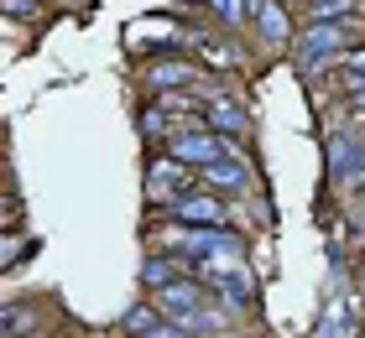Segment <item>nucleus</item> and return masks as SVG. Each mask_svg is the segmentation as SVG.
Returning <instances> with one entry per match:
<instances>
[{"mask_svg": "<svg viewBox=\"0 0 365 338\" xmlns=\"http://www.w3.org/2000/svg\"><path fill=\"white\" fill-rule=\"evenodd\" d=\"M168 157H173V162H182V167H193V172H204V167L225 162V146H220V135L204 125V115H198V120H173Z\"/></svg>", "mask_w": 365, "mask_h": 338, "instance_id": "obj_1", "label": "nucleus"}, {"mask_svg": "<svg viewBox=\"0 0 365 338\" xmlns=\"http://www.w3.org/2000/svg\"><path fill=\"white\" fill-rule=\"evenodd\" d=\"M188 188H198V172H188V167H182V162H152V167H146V198H162V203H178L182 193H188Z\"/></svg>", "mask_w": 365, "mask_h": 338, "instance_id": "obj_2", "label": "nucleus"}, {"mask_svg": "<svg viewBox=\"0 0 365 338\" xmlns=\"http://www.w3.org/2000/svg\"><path fill=\"white\" fill-rule=\"evenodd\" d=\"M168 213H173V224H188V229H220L225 224V203L214 198V193H182L178 203H168Z\"/></svg>", "mask_w": 365, "mask_h": 338, "instance_id": "obj_3", "label": "nucleus"}, {"mask_svg": "<svg viewBox=\"0 0 365 338\" xmlns=\"http://www.w3.org/2000/svg\"><path fill=\"white\" fill-rule=\"evenodd\" d=\"M198 188L204 193H245L251 188V167H245V157H230V162H214V167H204L198 172Z\"/></svg>", "mask_w": 365, "mask_h": 338, "instance_id": "obj_4", "label": "nucleus"}, {"mask_svg": "<svg viewBox=\"0 0 365 338\" xmlns=\"http://www.w3.org/2000/svg\"><path fill=\"white\" fill-rule=\"evenodd\" d=\"M339 47H344V31H339V26H308L303 37H297V63H303L308 73H319V68H324V53L334 58Z\"/></svg>", "mask_w": 365, "mask_h": 338, "instance_id": "obj_5", "label": "nucleus"}, {"mask_svg": "<svg viewBox=\"0 0 365 338\" xmlns=\"http://www.w3.org/2000/svg\"><path fill=\"white\" fill-rule=\"evenodd\" d=\"M146 83L157 94H178V89H193L198 83V68L182 63V58H157V63H146Z\"/></svg>", "mask_w": 365, "mask_h": 338, "instance_id": "obj_6", "label": "nucleus"}, {"mask_svg": "<svg viewBox=\"0 0 365 338\" xmlns=\"http://www.w3.org/2000/svg\"><path fill=\"white\" fill-rule=\"evenodd\" d=\"M157 307H162V317H173V323H178L182 312L209 307V286H204V281H173L168 292L157 297Z\"/></svg>", "mask_w": 365, "mask_h": 338, "instance_id": "obj_7", "label": "nucleus"}, {"mask_svg": "<svg viewBox=\"0 0 365 338\" xmlns=\"http://www.w3.org/2000/svg\"><path fill=\"white\" fill-rule=\"evenodd\" d=\"M204 125L214 135H245V110L230 105L225 94H204Z\"/></svg>", "mask_w": 365, "mask_h": 338, "instance_id": "obj_8", "label": "nucleus"}, {"mask_svg": "<svg viewBox=\"0 0 365 338\" xmlns=\"http://www.w3.org/2000/svg\"><path fill=\"white\" fill-rule=\"evenodd\" d=\"M178 270H182V265H178L173 255H146V260H141V286H146L152 297H162L173 281H182Z\"/></svg>", "mask_w": 365, "mask_h": 338, "instance_id": "obj_9", "label": "nucleus"}, {"mask_svg": "<svg viewBox=\"0 0 365 338\" xmlns=\"http://www.w3.org/2000/svg\"><path fill=\"white\" fill-rule=\"evenodd\" d=\"M360 16V0H313L308 6V26H344Z\"/></svg>", "mask_w": 365, "mask_h": 338, "instance_id": "obj_10", "label": "nucleus"}, {"mask_svg": "<svg viewBox=\"0 0 365 338\" xmlns=\"http://www.w3.org/2000/svg\"><path fill=\"white\" fill-rule=\"evenodd\" d=\"M120 328H125L130 338H146V333H157V328H162V307H157V302H136V307H130V312L120 317Z\"/></svg>", "mask_w": 365, "mask_h": 338, "instance_id": "obj_11", "label": "nucleus"}, {"mask_svg": "<svg viewBox=\"0 0 365 338\" xmlns=\"http://www.w3.org/2000/svg\"><path fill=\"white\" fill-rule=\"evenodd\" d=\"M256 26H261V37H267V42H287V11H282L277 6V0H261V6H256Z\"/></svg>", "mask_w": 365, "mask_h": 338, "instance_id": "obj_12", "label": "nucleus"}, {"mask_svg": "<svg viewBox=\"0 0 365 338\" xmlns=\"http://www.w3.org/2000/svg\"><path fill=\"white\" fill-rule=\"evenodd\" d=\"M209 11L220 16L225 26H245V21H256V16L245 11V0H209Z\"/></svg>", "mask_w": 365, "mask_h": 338, "instance_id": "obj_13", "label": "nucleus"}, {"mask_svg": "<svg viewBox=\"0 0 365 338\" xmlns=\"http://www.w3.org/2000/svg\"><path fill=\"white\" fill-rule=\"evenodd\" d=\"M26 328H37V302L31 307H6V338H21Z\"/></svg>", "mask_w": 365, "mask_h": 338, "instance_id": "obj_14", "label": "nucleus"}, {"mask_svg": "<svg viewBox=\"0 0 365 338\" xmlns=\"http://www.w3.org/2000/svg\"><path fill=\"white\" fill-rule=\"evenodd\" d=\"M6 16H11V21H37L42 0H6Z\"/></svg>", "mask_w": 365, "mask_h": 338, "instance_id": "obj_15", "label": "nucleus"}, {"mask_svg": "<svg viewBox=\"0 0 365 338\" xmlns=\"http://www.w3.org/2000/svg\"><path fill=\"white\" fill-rule=\"evenodd\" d=\"M360 213H365V198H360Z\"/></svg>", "mask_w": 365, "mask_h": 338, "instance_id": "obj_16", "label": "nucleus"}]
</instances>
